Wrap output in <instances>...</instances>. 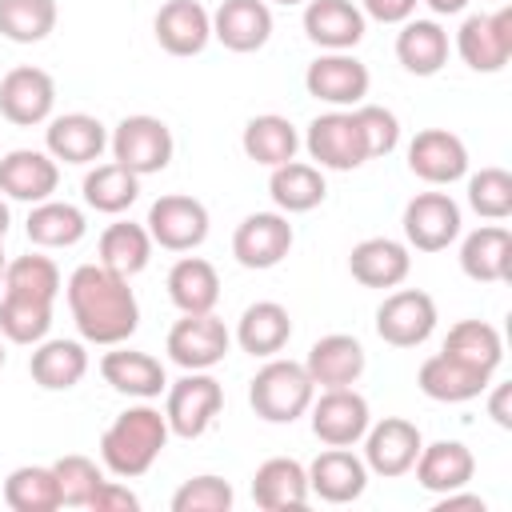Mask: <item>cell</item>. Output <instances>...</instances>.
<instances>
[{
    "label": "cell",
    "mask_w": 512,
    "mask_h": 512,
    "mask_svg": "<svg viewBox=\"0 0 512 512\" xmlns=\"http://www.w3.org/2000/svg\"><path fill=\"white\" fill-rule=\"evenodd\" d=\"M28 372L44 392H68L88 376V352L80 340H40L32 344Z\"/></svg>",
    "instance_id": "obj_32"
},
{
    "label": "cell",
    "mask_w": 512,
    "mask_h": 512,
    "mask_svg": "<svg viewBox=\"0 0 512 512\" xmlns=\"http://www.w3.org/2000/svg\"><path fill=\"white\" fill-rule=\"evenodd\" d=\"M168 400H164V420H168V432L180 436V440H196L204 436L220 408H224V388L216 376L208 372H184L176 384L164 388Z\"/></svg>",
    "instance_id": "obj_5"
},
{
    "label": "cell",
    "mask_w": 512,
    "mask_h": 512,
    "mask_svg": "<svg viewBox=\"0 0 512 512\" xmlns=\"http://www.w3.org/2000/svg\"><path fill=\"white\" fill-rule=\"evenodd\" d=\"M236 500L232 484L224 476H192L172 492V512H228Z\"/></svg>",
    "instance_id": "obj_47"
},
{
    "label": "cell",
    "mask_w": 512,
    "mask_h": 512,
    "mask_svg": "<svg viewBox=\"0 0 512 512\" xmlns=\"http://www.w3.org/2000/svg\"><path fill=\"white\" fill-rule=\"evenodd\" d=\"M4 268H8V260H4V240H0V280H4Z\"/></svg>",
    "instance_id": "obj_55"
},
{
    "label": "cell",
    "mask_w": 512,
    "mask_h": 512,
    "mask_svg": "<svg viewBox=\"0 0 512 512\" xmlns=\"http://www.w3.org/2000/svg\"><path fill=\"white\" fill-rule=\"evenodd\" d=\"M212 40L228 52H260L272 40V8L268 0H224L212 12Z\"/></svg>",
    "instance_id": "obj_24"
},
{
    "label": "cell",
    "mask_w": 512,
    "mask_h": 512,
    "mask_svg": "<svg viewBox=\"0 0 512 512\" xmlns=\"http://www.w3.org/2000/svg\"><path fill=\"white\" fill-rule=\"evenodd\" d=\"M364 28L368 16L352 0H304V36L324 52H352Z\"/></svg>",
    "instance_id": "obj_19"
},
{
    "label": "cell",
    "mask_w": 512,
    "mask_h": 512,
    "mask_svg": "<svg viewBox=\"0 0 512 512\" xmlns=\"http://www.w3.org/2000/svg\"><path fill=\"white\" fill-rule=\"evenodd\" d=\"M108 148H112V160L124 164L128 172L152 176V172H164V168L172 164L176 140H172V128H168L160 116L136 112V116H124V120L112 128Z\"/></svg>",
    "instance_id": "obj_4"
},
{
    "label": "cell",
    "mask_w": 512,
    "mask_h": 512,
    "mask_svg": "<svg viewBox=\"0 0 512 512\" xmlns=\"http://www.w3.org/2000/svg\"><path fill=\"white\" fill-rule=\"evenodd\" d=\"M508 400H512V388L508 384H496L492 388V400H488V412L500 428H512V412H508Z\"/></svg>",
    "instance_id": "obj_51"
},
{
    "label": "cell",
    "mask_w": 512,
    "mask_h": 512,
    "mask_svg": "<svg viewBox=\"0 0 512 512\" xmlns=\"http://www.w3.org/2000/svg\"><path fill=\"white\" fill-rule=\"evenodd\" d=\"M152 248H156V244H152L148 228H144V224H132V220L108 224V228L100 232V244H96L100 264L112 268V272H120V276L144 272L148 260H152Z\"/></svg>",
    "instance_id": "obj_39"
},
{
    "label": "cell",
    "mask_w": 512,
    "mask_h": 512,
    "mask_svg": "<svg viewBox=\"0 0 512 512\" xmlns=\"http://www.w3.org/2000/svg\"><path fill=\"white\" fill-rule=\"evenodd\" d=\"M168 436L172 432H168V420H164L160 408L132 404V408H124L104 428V436H100V460H104V468L112 476L136 480V476H144L156 464V456L164 452Z\"/></svg>",
    "instance_id": "obj_2"
},
{
    "label": "cell",
    "mask_w": 512,
    "mask_h": 512,
    "mask_svg": "<svg viewBox=\"0 0 512 512\" xmlns=\"http://www.w3.org/2000/svg\"><path fill=\"white\" fill-rule=\"evenodd\" d=\"M308 468L292 456H272L252 476V500L264 512H288L308 504Z\"/></svg>",
    "instance_id": "obj_30"
},
{
    "label": "cell",
    "mask_w": 512,
    "mask_h": 512,
    "mask_svg": "<svg viewBox=\"0 0 512 512\" xmlns=\"http://www.w3.org/2000/svg\"><path fill=\"white\" fill-rule=\"evenodd\" d=\"M52 328V300H32L4 292L0 300V336L8 344H40Z\"/></svg>",
    "instance_id": "obj_42"
},
{
    "label": "cell",
    "mask_w": 512,
    "mask_h": 512,
    "mask_svg": "<svg viewBox=\"0 0 512 512\" xmlns=\"http://www.w3.org/2000/svg\"><path fill=\"white\" fill-rule=\"evenodd\" d=\"M164 284H168V300L188 316L192 312H212L216 300H220V276L204 256H180L168 268Z\"/></svg>",
    "instance_id": "obj_37"
},
{
    "label": "cell",
    "mask_w": 512,
    "mask_h": 512,
    "mask_svg": "<svg viewBox=\"0 0 512 512\" xmlns=\"http://www.w3.org/2000/svg\"><path fill=\"white\" fill-rule=\"evenodd\" d=\"M152 32L168 56H200L212 40V12L200 0H168L160 4Z\"/></svg>",
    "instance_id": "obj_21"
},
{
    "label": "cell",
    "mask_w": 512,
    "mask_h": 512,
    "mask_svg": "<svg viewBox=\"0 0 512 512\" xmlns=\"http://www.w3.org/2000/svg\"><path fill=\"white\" fill-rule=\"evenodd\" d=\"M268 196H272L276 212L296 216V212L320 208L324 196H328V184H324V172H320L316 164L288 160V164H276V168H272V176H268Z\"/></svg>",
    "instance_id": "obj_34"
},
{
    "label": "cell",
    "mask_w": 512,
    "mask_h": 512,
    "mask_svg": "<svg viewBox=\"0 0 512 512\" xmlns=\"http://www.w3.org/2000/svg\"><path fill=\"white\" fill-rule=\"evenodd\" d=\"M440 352H448V356H456V360H464V364H472V368L492 376L500 368V360H504V336L488 320H460V324L448 328Z\"/></svg>",
    "instance_id": "obj_40"
},
{
    "label": "cell",
    "mask_w": 512,
    "mask_h": 512,
    "mask_svg": "<svg viewBox=\"0 0 512 512\" xmlns=\"http://www.w3.org/2000/svg\"><path fill=\"white\" fill-rule=\"evenodd\" d=\"M64 296H68L72 324L80 340L88 344L112 348V344H124L140 328V304H136V292L128 288V276L104 268L100 260L80 264L68 276Z\"/></svg>",
    "instance_id": "obj_1"
},
{
    "label": "cell",
    "mask_w": 512,
    "mask_h": 512,
    "mask_svg": "<svg viewBox=\"0 0 512 512\" xmlns=\"http://www.w3.org/2000/svg\"><path fill=\"white\" fill-rule=\"evenodd\" d=\"M272 4H284V8H292V4H304V0H272Z\"/></svg>",
    "instance_id": "obj_56"
},
{
    "label": "cell",
    "mask_w": 512,
    "mask_h": 512,
    "mask_svg": "<svg viewBox=\"0 0 512 512\" xmlns=\"http://www.w3.org/2000/svg\"><path fill=\"white\" fill-rule=\"evenodd\" d=\"M292 244H296V232L284 212H252L232 232V256L240 268H252V272L276 268L292 252Z\"/></svg>",
    "instance_id": "obj_14"
},
{
    "label": "cell",
    "mask_w": 512,
    "mask_h": 512,
    "mask_svg": "<svg viewBox=\"0 0 512 512\" xmlns=\"http://www.w3.org/2000/svg\"><path fill=\"white\" fill-rule=\"evenodd\" d=\"M352 120L360 128V140H364L368 160L396 152V144H400V120H396L392 108H384V104H356L352 108Z\"/></svg>",
    "instance_id": "obj_48"
},
{
    "label": "cell",
    "mask_w": 512,
    "mask_h": 512,
    "mask_svg": "<svg viewBox=\"0 0 512 512\" xmlns=\"http://www.w3.org/2000/svg\"><path fill=\"white\" fill-rule=\"evenodd\" d=\"M88 508H92V512H136V508H140V496H136L128 484L100 480V488L92 492Z\"/></svg>",
    "instance_id": "obj_49"
},
{
    "label": "cell",
    "mask_w": 512,
    "mask_h": 512,
    "mask_svg": "<svg viewBox=\"0 0 512 512\" xmlns=\"http://www.w3.org/2000/svg\"><path fill=\"white\" fill-rule=\"evenodd\" d=\"M420 0H360V12L380 20V24H404L416 12Z\"/></svg>",
    "instance_id": "obj_50"
},
{
    "label": "cell",
    "mask_w": 512,
    "mask_h": 512,
    "mask_svg": "<svg viewBox=\"0 0 512 512\" xmlns=\"http://www.w3.org/2000/svg\"><path fill=\"white\" fill-rule=\"evenodd\" d=\"M416 484L424 492H456V488H468L472 476H476V456L468 444L460 440H436V444H424L420 456H416Z\"/></svg>",
    "instance_id": "obj_29"
},
{
    "label": "cell",
    "mask_w": 512,
    "mask_h": 512,
    "mask_svg": "<svg viewBox=\"0 0 512 512\" xmlns=\"http://www.w3.org/2000/svg\"><path fill=\"white\" fill-rule=\"evenodd\" d=\"M108 148V128L88 112L52 116L44 128V152L56 164H96Z\"/></svg>",
    "instance_id": "obj_20"
},
{
    "label": "cell",
    "mask_w": 512,
    "mask_h": 512,
    "mask_svg": "<svg viewBox=\"0 0 512 512\" xmlns=\"http://www.w3.org/2000/svg\"><path fill=\"white\" fill-rule=\"evenodd\" d=\"M232 348V332L224 328V320L216 312H180V320L168 328L164 352L176 368L184 372H208L216 368Z\"/></svg>",
    "instance_id": "obj_6"
},
{
    "label": "cell",
    "mask_w": 512,
    "mask_h": 512,
    "mask_svg": "<svg viewBox=\"0 0 512 512\" xmlns=\"http://www.w3.org/2000/svg\"><path fill=\"white\" fill-rule=\"evenodd\" d=\"M240 148L248 160L264 164V168H276V164H288L296 160V148H300V132L288 116L280 112H260L244 124L240 132Z\"/></svg>",
    "instance_id": "obj_35"
},
{
    "label": "cell",
    "mask_w": 512,
    "mask_h": 512,
    "mask_svg": "<svg viewBox=\"0 0 512 512\" xmlns=\"http://www.w3.org/2000/svg\"><path fill=\"white\" fill-rule=\"evenodd\" d=\"M308 420H312V436L324 448H352L364 440L372 412H368V400L348 384V388H324L320 396H312Z\"/></svg>",
    "instance_id": "obj_7"
},
{
    "label": "cell",
    "mask_w": 512,
    "mask_h": 512,
    "mask_svg": "<svg viewBox=\"0 0 512 512\" xmlns=\"http://www.w3.org/2000/svg\"><path fill=\"white\" fill-rule=\"evenodd\" d=\"M452 508H476V512H484V500L472 496V492H464V488H456V492H444L436 500V512H452Z\"/></svg>",
    "instance_id": "obj_52"
},
{
    "label": "cell",
    "mask_w": 512,
    "mask_h": 512,
    "mask_svg": "<svg viewBox=\"0 0 512 512\" xmlns=\"http://www.w3.org/2000/svg\"><path fill=\"white\" fill-rule=\"evenodd\" d=\"M420 448H424V436L404 416H384L380 424H368V432H364V464H368V472H376L384 480L412 472Z\"/></svg>",
    "instance_id": "obj_16"
},
{
    "label": "cell",
    "mask_w": 512,
    "mask_h": 512,
    "mask_svg": "<svg viewBox=\"0 0 512 512\" xmlns=\"http://www.w3.org/2000/svg\"><path fill=\"white\" fill-rule=\"evenodd\" d=\"M4 360H8V352H4V340H0V368H4Z\"/></svg>",
    "instance_id": "obj_57"
},
{
    "label": "cell",
    "mask_w": 512,
    "mask_h": 512,
    "mask_svg": "<svg viewBox=\"0 0 512 512\" xmlns=\"http://www.w3.org/2000/svg\"><path fill=\"white\" fill-rule=\"evenodd\" d=\"M368 488V464L352 448H324L308 464V492L324 504H352Z\"/></svg>",
    "instance_id": "obj_23"
},
{
    "label": "cell",
    "mask_w": 512,
    "mask_h": 512,
    "mask_svg": "<svg viewBox=\"0 0 512 512\" xmlns=\"http://www.w3.org/2000/svg\"><path fill=\"white\" fill-rule=\"evenodd\" d=\"M456 56L472 72H500L512 60V8L472 12L456 32Z\"/></svg>",
    "instance_id": "obj_9"
},
{
    "label": "cell",
    "mask_w": 512,
    "mask_h": 512,
    "mask_svg": "<svg viewBox=\"0 0 512 512\" xmlns=\"http://www.w3.org/2000/svg\"><path fill=\"white\" fill-rule=\"evenodd\" d=\"M468 208L484 220H508L512 216V172L508 168H480L468 176Z\"/></svg>",
    "instance_id": "obj_45"
},
{
    "label": "cell",
    "mask_w": 512,
    "mask_h": 512,
    "mask_svg": "<svg viewBox=\"0 0 512 512\" xmlns=\"http://www.w3.org/2000/svg\"><path fill=\"white\" fill-rule=\"evenodd\" d=\"M436 16H460L464 8H468V0H424Z\"/></svg>",
    "instance_id": "obj_53"
},
{
    "label": "cell",
    "mask_w": 512,
    "mask_h": 512,
    "mask_svg": "<svg viewBox=\"0 0 512 512\" xmlns=\"http://www.w3.org/2000/svg\"><path fill=\"white\" fill-rule=\"evenodd\" d=\"M56 108V80L36 68V64H20L12 72H4L0 80V116L16 128H36L48 124Z\"/></svg>",
    "instance_id": "obj_15"
},
{
    "label": "cell",
    "mask_w": 512,
    "mask_h": 512,
    "mask_svg": "<svg viewBox=\"0 0 512 512\" xmlns=\"http://www.w3.org/2000/svg\"><path fill=\"white\" fill-rule=\"evenodd\" d=\"M52 472H56V488H60V508H64V504H68V508H88L92 492H96L100 480H104V472L96 468V460H88V456H80V452L60 456V460L52 464Z\"/></svg>",
    "instance_id": "obj_46"
},
{
    "label": "cell",
    "mask_w": 512,
    "mask_h": 512,
    "mask_svg": "<svg viewBox=\"0 0 512 512\" xmlns=\"http://www.w3.org/2000/svg\"><path fill=\"white\" fill-rule=\"evenodd\" d=\"M436 300L420 288L388 292L376 308V336L392 348H420L436 332Z\"/></svg>",
    "instance_id": "obj_10"
},
{
    "label": "cell",
    "mask_w": 512,
    "mask_h": 512,
    "mask_svg": "<svg viewBox=\"0 0 512 512\" xmlns=\"http://www.w3.org/2000/svg\"><path fill=\"white\" fill-rule=\"evenodd\" d=\"M408 172L420 176L424 184H452L468 176V148L456 132L448 128H424L408 144Z\"/></svg>",
    "instance_id": "obj_17"
},
{
    "label": "cell",
    "mask_w": 512,
    "mask_h": 512,
    "mask_svg": "<svg viewBox=\"0 0 512 512\" xmlns=\"http://www.w3.org/2000/svg\"><path fill=\"white\" fill-rule=\"evenodd\" d=\"M448 32L440 20H416L408 16L396 32V60L412 76H436L448 64Z\"/></svg>",
    "instance_id": "obj_33"
},
{
    "label": "cell",
    "mask_w": 512,
    "mask_h": 512,
    "mask_svg": "<svg viewBox=\"0 0 512 512\" xmlns=\"http://www.w3.org/2000/svg\"><path fill=\"white\" fill-rule=\"evenodd\" d=\"M100 376H104V384H112L116 392L136 396V400H152L168 388L164 364L152 352H136L124 344H112V352L100 356Z\"/></svg>",
    "instance_id": "obj_28"
},
{
    "label": "cell",
    "mask_w": 512,
    "mask_h": 512,
    "mask_svg": "<svg viewBox=\"0 0 512 512\" xmlns=\"http://www.w3.org/2000/svg\"><path fill=\"white\" fill-rule=\"evenodd\" d=\"M4 504L12 512H56L60 488L52 464H20L4 480Z\"/></svg>",
    "instance_id": "obj_41"
},
{
    "label": "cell",
    "mask_w": 512,
    "mask_h": 512,
    "mask_svg": "<svg viewBox=\"0 0 512 512\" xmlns=\"http://www.w3.org/2000/svg\"><path fill=\"white\" fill-rule=\"evenodd\" d=\"M304 148L316 160V168H328V172H352V168H360L368 160L360 128L352 120V108L348 112L344 108L320 112L304 132Z\"/></svg>",
    "instance_id": "obj_13"
},
{
    "label": "cell",
    "mask_w": 512,
    "mask_h": 512,
    "mask_svg": "<svg viewBox=\"0 0 512 512\" xmlns=\"http://www.w3.org/2000/svg\"><path fill=\"white\" fill-rule=\"evenodd\" d=\"M208 224L212 220H208L204 200H196L188 192H168V196L152 200L148 220H144L152 244H160L168 252H192V248H200L208 240Z\"/></svg>",
    "instance_id": "obj_8"
},
{
    "label": "cell",
    "mask_w": 512,
    "mask_h": 512,
    "mask_svg": "<svg viewBox=\"0 0 512 512\" xmlns=\"http://www.w3.org/2000/svg\"><path fill=\"white\" fill-rule=\"evenodd\" d=\"M348 272L364 288H396L412 272V248L392 236H368V240L352 244Z\"/></svg>",
    "instance_id": "obj_22"
},
{
    "label": "cell",
    "mask_w": 512,
    "mask_h": 512,
    "mask_svg": "<svg viewBox=\"0 0 512 512\" xmlns=\"http://www.w3.org/2000/svg\"><path fill=\"white\" fill-rule=\"evenodd\" d=\"M56 28V0H0V36L12 44H40Z\"/></svg>",
    "instance_id": "obj_43"
},
{
    "label": "cell",
    "mask_w": 512,
    "mask_h": 512,
    "mask_svg": "<svg viewBox=\"0 0 512 512\" xmlns=\"http://www.w3.org/2000/svg\"><path fill=\"white\" fill-rule=\"evenodd\" d=\"M8 224H12V212H8V204H4V196H0V240L8 236Z\"/></svg>",
    "instance_id": "obj_54"
},
{
    "label": "cell",
    "mask_w": 512,
    "mask_h": 512,
    "mask_svg": "<svg viewBox=\"0 0 512 512\" xmlns=\"http://www.w3.org/2000/svg\"><path fill=\"white\" fill-rule=\"evenodd\" d=\"M288 340H292V316L280 300H256L236 320V344L248 356H260V360L280 356Z\"/></svg>",
    "instance_id": "obj_31"
},
{
    "label": "cell",
    "mask_w": 512,
    "mask_h": 512,
    "mask_svg": "<svg viewBox=\"0 0 512 512\" xmlns=\"http://www.w3.org/2000/svg\"><path fill=\"white\" fill-rule=\"evenodd\" d=\"M404 244L416 252H444L460 236V204L448 192H416L404 204Z\"/></svg>",
    "instance_id": "obj_11"
},
{
    "label": "cell",
    "mask_w": 512,
    "mask_h": 512,
    "mask_svg": "<svg viewBox=\"0 0 512 512\" xmlns=\"http://www.w3.org/2000/svg\"><path fill=\"white\" fill-rule=\"evenodd\" d=\"M304 88H308V96H316L332 108H356V104H364L372 76H368V64L356 60L352 52H320L304 68Z\"/></svg>",
    "instance_id": "obj_12"
},
{
    "label": "cell",
    "mask_w": 512,
    "mask_h": 512,
    "mask_svg": "<svg viewBox=\"0 0 512 512\" xmlns=\"http://www.w3.org/2000/svg\"><path fill=\"white\" fill-rule=\"evenodd\" d=\"M80 192H84V204H88L92 212L120 216V212H128V208L136 204V196H140V176L128 172L124 164L108 160V164H96V168L84 176Z\"/></svg>",
    "instance_id": "obj_38"
},
{
    "label": "cell",
    "mask_w": 512,
    "mask_h": 512,
    "mask_svg": "<svg viewBox=\"0 0 512 512\" xmlns=\"http://www.w3.org/2000/svg\"><path fill=\"white\" fill-rule=\"evenodd\" d=\"M60 188V164L36 148H12L0 156V196L40 204Z\"/></svg>",
    "instance_id": "obj_18"
},
{
    "label": "cell",
    "mask_w": 512,
    "mask_h": 512,
    "mask_svg": "<svg viewBox=\"0 0 512 512\" xmlns=\"http://www.w3.org/2000/svg\"><path fill=\"white\" fill-rule=\"evenodd\" d=\"M312 396H316V384H312L308 368L296 364V360L268 356V364L248 380V404L268 424H292V420H300L308 412Z\"/></svg>",
    "instance_id": "obj_3"
},
{
    "label": "cell",
    "mask_w": 512,
    "mask_h": 512,
    "mask_svg": "<svg viewBox=\"0 0 512 512\" xmlns=\"http://www.w3.org/2000/svg\"><path fill=\"white\" fill-rule=\"evenodd\" d=\"M4 292H16V296H32V300H56L60 296V268L52 256H40V252H28V256H16L8 260L4 268Z\"/></svg>",
    "instance_id": "obj_44"
},
{
    "label": "cell",
    "mask_w": 512,
    "mask_h": 512,
    "mask_svg": "<svg viewBox=\"0 0 512 512\" xmlns=\"http://www.w3.org/2000/svg\"><path fill=\"white\" fill-rule=\"evenodd\" d=\"M364 364H368L364 344L356 336H348V332L320 336L308 348V360H304V368H308L316 388H348V384H356L364 376Z\"/></svg>",
    "instance_id": "obj_27"
},
{
    "label": "cell",
    "mask_w": 512,
    "mask_h": 512,
    "mask_svg": "<svg viewBox=\"0 0 512 512\" xmlns=\"http://www.w3.org/2000/svg\"><path fill=\"white\" fill-rule=\"evenodd\" d=\"M24 232H28V240H32L36 248H72V244L84 240L88 216H84L76 204L48 196V200L32 204V212H28V220H24Z\"/></svg>",
    "instance_id": "obj_36"
},
{
    "label": "cell",
    "mask_w": 512,
    "mask_h": 512,
    "mask_svg": "<svg viewBox=\"0 0 512 512\" xmlns=\"http://www.w3.org/2000/svg\"><path fill=\"white\" fill-rule=\"evenodd\" d=\"M416 384H420V392H424L428 400H440V404H468V400H476V396L488 392L492 376L480 372V368H472V364H464V360H456V356H448V352H436V356H428V360L420 364Z\"/></svg>",
    "instance_id": "obj_26"
},
{
    "label": "cell",
    "mask_w": 512,
    "mask_h": 512,
    "mask_svg": "<svg viewBox=\"0 0 512 512\" xmlns=\"http://www.w3.org/2000/svg\"><path fill=\"white\" fill-rule=\"evenodd\" d=\"M460 272L476 284H504L512 280V232L492 220L480 224L460 240Z\"/></svg>",
    "instance_id": "obj_25"
}]
</instances>
